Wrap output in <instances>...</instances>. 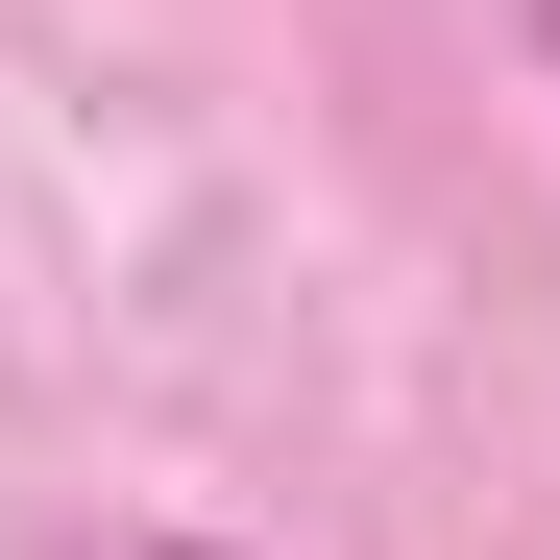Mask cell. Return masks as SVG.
Returning a JSON list of instances; mask_svg holds the SVG:
<instances>
[{
  "instance_id": "6da1fadb",
  "label": "cell",
  "mask_w": 560,
  "mask_h": 560,
  "mask_svg": "<svg viewBox=\"0 0 560 560\" xmlns=\"http://www.w3.org/2000/svg\"><path fill=\"white\" fill-rule=\"evenodd\" d=\"M147 560H220V536H147Z\"/></svg>"
},
{
  "instance_id": "7a4b0ae2",
  "label": "cell",
  "mask_w": 560,
  "mask_h": 560,
  "mask_svg": "<svg viewBox=\"0 0 560 560\" xmlns=\"http://www.w3.org/2000/svg\"><path fill=\"white\" fill-rule=\"evenodd\" d=\"M536 73H560V0H536Z\"/></svg>"
}]
</instances>
